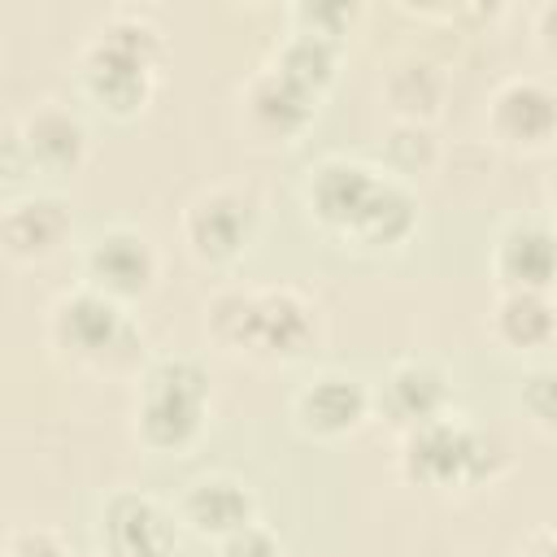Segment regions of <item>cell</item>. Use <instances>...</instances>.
I'll use <instances>...</instances> for the list:
<instances>
[{
  "mask_svg": "<svg viewBox=\"0 0 557 557\" xmlns=\"http://www.w3.org/2000/svg\"><path fill=\"white\" fill-rule=\"evenodd\" d=\"M379 157H383V170L400 183H418V178H431L440 170V139H435V126H422V122H392L383 144H379Z\"/></svg>",
  "mask_w": 557,
  "mask_h": 557,
  "instance_id": "44dd1931",
  "label": "cell"
},
{
  "mask_svg": "<svg viewBox=\"0 0 557 557\" xmlns=\"http://www.w3.org/2000/svg\"><path fill=\"white\" fill-rule=\"evenodd\" d=\"M544 196H548V205H553V213H557V165H553V174H548V183H544Z\"/></svg>",
  "mask_w": 557,
  "mask_h": 557,
  "instance_id": "83f0119b",
  "label": "cell"
},
{
  "mask_svg": "<svg viewBox=\"0 0 557 557\" xmlns=\"http://www.w3.org/2000/svg\"><path fill=\"white\" fill-rule=\"evenodd\" d=\"M78 283L122 300V305H135L144 300L157 278H161V252L152 244L148 231L139 226H126V222H113L104 231H96L83 252H78Z\"/></svg>",
  "mask_w": 557,
  "mask_h": 557,
  "instance_id": "ba28073f",
  "label": "cell"
},
{
  "mask_svg": "<svg viewBox=\"0 0 557 557\" xmlns=\"http://www.w3.org/2000/svg\"><path fill=\"white\" fill-rule=\"evenodd\" d=\"M487 331L509 352H544L557 344V300L553 292H496Z\"/></svg>",
  "mask_w": 557,
  "mask_h": 557,
  "instance_id": "d6986e66",
  "label": "cell"
},
{
  "mask_svg": "<svg viewBox=\"0 0 557 557\" xmlns=\"http://www.w3.org/2000/svg\"><path fill=\"white\" fill-rule=\"evenodd\" d=\"M300 205L309 222L361 252H387L418 231V191L392 178L383 165L331 152L305 170Z\"/></svg>",
  "mask_w": 557,
  "mask_h": 557,
  "instance_id": "6da1fadb",
  "label": "cell"
},
{
  "mask_svg": "<svg viewBox=\"0 0 557 557\" xmlns=\"http://www.w3.org/2000/svg\"><path fill=\"white\" fill-rule=\"evenodd\" d=\"M174 509H178V522L191 535L213 540V544L257 522V496L231 470H205V474L187 479L178 500H174Z\"/></svg>",
  "mask_w": 557,
  "mask_h": 557,
  "instance_id": "e0dca14e",
  "label": "cell"
},
{
  "mask_svg": "<svg viewBox=\"0 0 557 557\" xmlns=\"http://www.w3.org/2000/svg\"><path fill=\"white\" fill-rule=\"evenodd\" d=\"M487 135L509 152H548L557 144V87L540 74H509L487 96Z\"/></svg>",
  "mask_w": 557,
  "mask_h": 557,
  "instance_id": "9c48e42d",
  "label": "cell"
},
{
  "mask_svg": "<svg viewBox=\"0 0 557 557\" xmlns=\"http://www.w3.org/2000/svg\"><path fill=\"white\" fill-rule=\"evenodd\" d=\"M374 418V383L348 370H318L292 392V426L305 440L335 444Z\"/></svg>",
  "mask_w": 557,
  "mask_h": 557,
  "instance_id": "8fae6325",
  "label": "cell"
},
{
  "mask_svg": "<svg viewBox=\"0 0 557 557\" xmlns=\"http://www.w3.org/2000/svg\"><path fill=\"white\" fill-rule=\"evenodd\" d=\"M518 405H522V413L535 431L557 435V366L553 361L531 366L518 379Z\"/></svg>",
  "mask_w": 557,
  "mask_h": 557,
  "instance_id": "7402d4cb",
  "label": "cell"
},
{
  "mask_svg": "<svg viewBox=\"0 0 557 557\" xmlns=\"http://www.w3.org/2000/svg\"><path fill=\"white\" fill-rule=\"evenodd\" d=\"M379 96L392 113V122H422L431 126L440 113H444V100H448V70L431 57H396L387 70H383V83H379Z\"/></svg>",
  "mask_w": 557,
  "mask_h": 557,
  "instance_id": "ac0fdd59",
  "label": "cell"
},
{
  "mask_svg": "<svg viewBox=\"0 0 557 557\" xmlns=\"http://www.w3.org/2000/svg\"><path fill=\"white\" fill-rule=\"evenodd\" d=\"M209 400H213V379L200 357L191 352L148 357L135 379L131 431L148 453H165V457L191 453L205 435Z\"/></svg>",
  "mask_w": 557,
  "mask_h": 557,
  "instance_id": "277c9868",
  "label": "cell"
},
{
  "mask_svg": "<svg viewBox=\"0 0 557 557\" xmlns=\"http://www.w3.org/2000/svg\"><path fill=\"white\" fill-rule=\"evenodd\" d=\"M74 235V213L52 191H26L13 196L0 209V252L13 265H39L52 261Z\"/></svg>",
  "mask_w": 557,
  "mask_h": 557,
  "instance_id": "2e32d148",
  "label": "cell"
},
{
  "mask_svg": "<svg viewBox=\"0 0 557 557\" xmlns=\"http://www.w3.org/2000/svg\"><path fill=\"white\" fill-rule=\"evenodd\" d=\"M44 331L57 357L91 374H126L144 357V331L131 309L87 283H74L48 305Z\"/></svg>",
  "mask_w": 557,
  "mask_h": 557,
  "instance_id": "8992f818",
  "label": "cell"
},
{
  "mask_svg": "<svg viewBox=\"0 0 557 557\" xmlns=\"http://www.w3.org/2000/svg\"><path fill=\"white\" fill-rule=\"evenodd\" d=\"M453 413V374L431 357H400L374 383V418H383L396 435Z\"/></svg>",
  "mask_w": 557,
  "mask_h": 557,
  "instance_id": "4fadbf2b",
  "label": "cell"
},
{
  "mask_svg": "<svg viewBox=\"0 0 557 557\" xmlns=\"http://www.w3.org/2000/svg\"><path fill=\"white\" fill-rule=\"evenodd\" d=\"M318 100L322 96H313L265 61L239 83V122L261 144H296L313 126Z\"/></svg>",
  "mask_w": 557,
  "mask_h": 557,
  "instance_id": "7c38bea8",
  "label": "cell"
},
{
  "mask_svg": "<svg viewBox=\"0 0 557 557\" xmlns=\"http://www.w3.org/2000/svg\"><path fill=\"white\" fill-rule=\"evenodd\" d=\"M531 35H535L540 52L557 61V0H548V4L535 9V17H531Z\"/></svg>",
  "mask_w": 557,
  "mask_h": 557,
  "instance_id": "484cf974",
  "label": "cell"
},
{
  "mask_svg": "<svg viewBox=\"0 0 557 557\" xmlns=\"http://www.w3.org/2000/svg\"><path fill=\"white\" fill-rule=\"evenodd\" d=\"M270 65L283 70L287 78H296L300 87H309L313 96H326V87L335 83L339 65H344V44L322 39V35H305V30H287L270 48Z\"/></svg>",
  "mask_w": 557,
  "mask_h": 557,
  "instance_id": "ffe728a7",
  "label": "cell"
},
{
  "mask_svg": "<svg viewBox=\"0 0 557 557\" xmlns=\"http://www.w3.org/2000/svg\"><path fill=\"white\" fill-rule=\"evenodd\" d=\"M9 135L22 148V161L30 174H78L91 152V135L83 117L61 100H35Z\"/></svg>",
  "mask_w": 557,
  "mask_h": 557,
  "instance_id": "5bb4252c",
  "label": "cell"
},
{
  "mask_svg": "<svg viewBox=\"0 0 557 557\" xmlns=\"http://www.w3.org/2000/svg\"><path fill=\"white\" fill-rule=\"evenodd\" d=\"M513 557H557V527H535Z\"/></svg>",
  "mask_w": 557,
  "mask_h": 557,
  "instance_id": "4316f807",
  "label": "cell"
},
{
  "mask_svg": "<svg viewBox=\"0 0 557 557\" xmlns=\"http://www.w3.org/2000/svg\"><path fill=\"white\" fill-rule=\"evenodd\" d=\"M4 557H74L61 531L39 527V522H17L4 535Z\"/></svg>",
  "mask_w": 557,
  "mask_h": 557,
  "instance_id": "cb8c5ba5",
  "label": "cell"
},
{
  "mask_svg": "<svg viewBox=\"0 0 557 557\" xmlns=\"http://www.w3.org/2000/svg\"><path fill=\"white\" fill-rule=\"evenodd\" d=\"M509 453L496 435L466 422L461 413L431 418L400 435L396 470L405 483L426 492H474L505 474Z\"/></svg>",
  "mask_w": 557,
  "mask_h": 557,
  "instance_id": "5b68a950",
  "label": "cell"
},
{
  "mask_svg": "<svg viewBox=\"0 0 557 557\" xmlns=\"http://www.w3.org/2000/svg\"><path fill=\"white\" fill-rule=\"evenodd\" d=\"M357 9L352 4H335V0H300L287 9V30H305V35H322V39H339L348 35Z\"/></svg>",
  "mask_w": 557,
  "mask_h": 557,
  "instance_id": "603a6c76",
  "label": "cell"
},
{
  "mask_svg": "<svg viewBox=\"0 0 557 557\" xmlns=\"http://www.w3.org/2000/svg\"><path fill=\"white\" fill-rule=\"evenodd\" d=\"M205 335L226 357L252 366H292L318 348L322 313L300 287L287 283L274 287L222 283L205 300Z\"/></svg>",
  "mask_w": 557,
  "mask_h": 557,
  "instance_id": "7a4b0ae2",
  "label": "cell"
},
{
  "mask_svg": "<svg viewBox=\"0 0 557 557\" xmlns=\"http://www.w3.org/2000/svg\"><path fill=\"white\" fill-rule=\"evenodd\" d=\"M161 57H165V30L144 9L117 4L78 44L74 57L78 87L100 113L117 122L139 117L157 96Z\"/></svg>",
  "mask_w": 557,
  "mask_h": 557,
  "instance_id": "3957f363",
  "label": "cell"
},
{
  "mask_svg": "<svg viewBox=\"0 0 557 557\" xmlns=\"http://www.w3.org/2000/svg\"><path fill=\"white\" fill-rule=\"evenodd\" d=\"M496 292H553L557 287V226L544 218H509L492 239Z\"/></svg>",
  "mask_w": 557,
  "mask_h": 557,
  "instance_id": "9a60e30c",
  "label": "cell"
},
{
  "mask_svg": "<svg viewBox=\"0 0 557 557\" xmlns=\"http://www.w3.org/2000/svg\"><path fill=\"white\" fill-rule=\"evenodd\" d=\"M213 557H287V548H283V540L257 518L252 527H244V531L218 540V553H213Z\"/></svg>",
  "mask_w": 557,
  "mask_h": 557,
  "instance_id": "d4e9b609",
  "label": "cell"
},
{
  "mask_svg": "<svg viewBox=\"0 0 557 557\" xmlns=\"http://www.w3.org/2000/svg\"><path fill=\"white\" fill-rule=\"evenodd\" d=\"M257 231H261V200L239 183H209L178 213V239L187 257L205 270L235 265L252 248Z\"/></svg>",
  "mask_w": 557,
  "mask_h": 557,
  "instance_id": "52a82bcc",
  "label": "cell"
},
{
  "mask_svg": "<svg viewBox=\"0 0 557 557\" xmlns=\"http://www.w3.org/2000/svg\"><path fill=\"white\" fill-rule=\"evenodd\" d=\"M178 509L152 492L122 487L100 505L96 544L100 557H178Z\"/></svg>",
  "mask_w": 557,
  "mask_h": 557,
  "instance_id": "30bf717a",
  "label": "cell"
}]
</instances>
